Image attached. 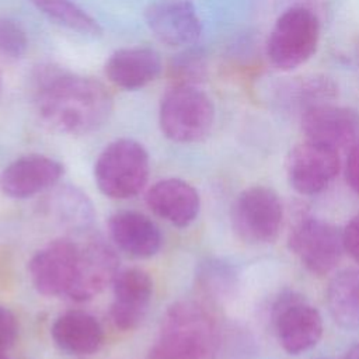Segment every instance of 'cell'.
Wrapping results in <instances>:
<instances>
[{
	"mask_svg": "<svg viewBox=\"0 0 359 359\" xmlns=\"http://www.w3.org/2000/svg\"><path fill=\"white\" fill-rule=\"evenodd\" d=\"M28 48L24 28L11 18H0V53L8 57H21Z\"/></svg>",
	"mask_w": 359,
	"mask_h": 359,
	"instance_id": "obj_25",
	"label": "cell"
},
{
	"mask_svg": "<svg viewBox=\"0 0 359 359\" xmlns=\"http://www.w3.org/2000/svg\"><path fill=\"white\" fill-rule=\"evenodd\" d=\"M300 126L307 140L339 150L358 140L359 115L352 108L330 102L302 112Z\"/></svg>",
	"mask_w": 359,
	"mask_h": 359,
	"instance_id": "obj_13",
	"label": "cell"
},
{
	"mask_svg": "<svg viewBox=\"0 0 359 359\" xmlns=\"http://www.w3.org/2000/svg\"><path fill=\"white\" fill-rule=\"evenodd\" d=\"M318 17L307 7L286 8L275 21L266 39V57L280 72L304 65L317 52L320 42Z\"/></svg>",
	"mask_w": 359,
	"mask_h": 359,
	"instance_id": "obj_3",
	"label": "cell"
},
{
	"mask_svg": "<svg viewBox=\"0 0 359 359\" xmlns=\"http://www.w3.org/2000/svg\"><path fill=\"white\" fill-rule=\"evenodd\" d=\"M18 323L11 310L0 306V353H4L15 342Z\"/></svg>",
	"mask_w": 359,
	"mask_h": 359,
	"instance_id": "obj_27",
	"label": "cell"
},
{
	"mask_svg": "<svg viewBox=\"0 0 359 359\" xmlns=\"http://www.w3.org/2000/svg\"><path fill=\"white\" fill-rule=\"evenodd\" d=\"M344 359H359V342L353 345L345 355Z\"/></svg>",
	"mask_w": 359,
	"mask_h": 359,
	"instance_id": "obj_30",
	"label": "cell"
},
{
	"mask_svg": "<svg viewBox=\"0 0 359 359\" xmlns=\"http://www.w3.org/2000/svg\"><path fill=\"white\" fill-rule=\"evenodd\" d=\"M339 167L338 150L307 139L296 144L286 160L289 184L302 195L324 191L337 177Z\"/></svg>",
	"mask_w": 359,
	"mask_h": 359,
	"instance_id": "obj_9",
	"label": "cell"
},
{
	"mask_svg": "<svg viewBox=\"0 0 359 359\" xmlns=\"http://www.w3.org/2000/svg\"><path fill=\"white\" fill-rule=\"evenodd\" d=\"M146 203L153 213L165 222L177 227H187L199 213L201 198L187 181L165 178L157 181L147 191Z\"/></svg>",
	"mask_w": 359,
	"mask_h": 359,
	"instance_id": "obj_16",
	"label": "cell"
},
{
	"mask_svg": "<svg viewBox=\"0 0 359 359\" xmlns=\"http://www.w3.org/2000/svg\"><path fill=\"white\" fill-rule=\"evenodd\" d=\"M0 359H8V358H6L3 353H0Z\"/></svg>",
	"mask_w": 359,
	"mask_h": 359,
	"instance_id": "obj_31",
	"label": "cell"
},
{
	"mask_svg": "<svg viewBox=\"0 0 359 359\" xmlns=\"http://www.w3.org/2000/svg\"><path fill=\"white\" fill-rule=\"evenodd\" d=\"M327 306L342 328L359 330V268L344 269L330 280Z\"/></svg>",
	"mask_w": 359,
	"mask_h": 359,
	"instance_id": "obj_20",
	"label": "cell"
},
{
	"mask_svg": "<svg viewBox=\"0 0 359 359\" xmlns=\"http://www.w3.org/2000/svg\"><path fill=\"white\" fill-rule=\"evenodd\" d=\"M63 174V165L48 156L28 154L10 163L0 174V189L15 199L34 196L55 185Z\"/></svg>",
	"mask_w": 359,
	"mask_h": 359,
	"instance_id": "obj_14",
	"label": "cell"
},
{
	"mask_svg": "<svg viewBox=\"0 0 359 359\" xmlns=\"http://www.w3.org/2000/svg\"><path fill=\"white\" fill-rule=\"evenodd\" d=\"M201 287L213 297L226 296L236 285V272L224 261L212 259L201 266L199 272Z\"/></svg>",
	"mask_w": 359,
	"mask_h": 359,
	"instance_id": "obj_24",
	"label": "cell"
},
{
	"mask_svg": "<svg viewBox=\"0 0 359 359\" xmlns=\"http://www.w3.org/2000/svg\"><path fill=\"white\" fill-rule=\"evenodd\" d=\"M119 272V258L115 250L102 238H88L79 244L76 278L69 297L76 302L90 300L112 283Z\"/></svg>",
	"mask_w": 359,
	"mask_h": 359,
	"instance_id": "obj_12",
	"label": "cell"
},
{
	"mask_svg": "<svg viewBox=\"0 0 359 359\" xmlns=\"http://www.w3.org/2000/svg\"><path fill=\"white\" fill-rule=\"evenodd\" d=\"M172 80L175 79L174 84H194L196 86L198 81L202 80L205 76V65L199 55L196 53H187L180 57L174 66H171Z\"/></svg>",
	"mask_w": 359,
	"mask_h": 359,
	"instance_id": "obj_26",
	"label": "cell"
},
{
	"mask_svg": "<svg viewBox=\"0 0 359 359\" xmlns=\"http://www.w3.org/2000/svg\"><path fill=\"white\" fill-rule=\"evenodd\" d=\"M344 250L356 262H359V215L349 220V223L342 230Z\"/></svg>",
	"mask_w": 359,
	"mask_h": 359,
	"instance_id": "obj_28",
	"label": "cell"
},
{
	"mask_svg": "<svg viewBox=\"0 0 359 359\" xmlns=\"http://www.w3.org/2000/svg\"><path fill=\"white\" fill-rule=\"evenodd\" d=\"M108 230L115 245L135 258L153 257L163 243L157 224L147 216L133 210L114 213L108 220Z\"/></svg>",
	"mask_w": 359,
	"mask_h": 359,
	"instance_id": "obj_17",
	"label": "cell"
},
{
	"mask_svg": "<svg viewBox=\"0 0 359 359\" xmlns=\"http://www.w3.org/2000/svg\"><path fill=\"white\" fill-rule=\"evenodd\" d=\"M146 24L153 36L171 48L195 43L202 22L191 0H158L146 10Z\"/></svg>",
	"mask_w": 359,
	"mask_h": 359,
	"instance_id": "obj_11",
	"label": "cell"
},
{
	"mask_svg": "<svg viewBox=\"0 0 359 359\" xmlns=\"http://www.w3.org/2000/svg\"><path fill=\"white\" fill-rule=\"evenodd\" d=\"M163 70L158 53L150 48H122L105 63V74L111 83L123 90H137L154 81Z\"/></svg>",
	"mask_w": 359,
	"mask_h": 359,
	"instance_id": "obj_18",
	"label": "cell"
},
{
	"mask_svg": "<svg viewBox=\"0 0 359 359\" xmlns=\"http://www.w3.org/2000/svg\"><path fill=\"white\" fill-rule=\"evenodd\" d=\"M283 208L278 194L268 187H250L240 192L231 206L236 234L250 244L272 243L280 230Z\"/></svg>",
	"mask_w": 359,
	"mask_h": 359,
	"instance_id": "obj_6",
	"label": "cell"
},
{
	"mask_svg": "<svg viewBox=\"0 0 359 359\" xmlns=\"http://www.w3.org/2000/svg\"><path fill=\"white\" fill-rule=\"evenodd\" d=\"M79 244L70 238H57L36 251L28 262L34 287L43 296L69 294L77 268Z\"/></svg>",
	"mask_w": 359,
	"mask_h": 359,
	"instance_id": "obj_10",
	"label": "cell"
},
{
	"mask_svg": "<svg viewBox=\"0 0 359 359\" xmlns=\"http://www.w3.org/2000/svg\"><path fill=\"white\" fill-rule=\"evenodd\" d=\"M41 118L55 130L84 135L102 126L112 111V97L102 83L77 74H45L38 97Z\"/></svg>",
	"mask_w": 359,
	"mask_h": 359,
	"instance_id": "obj_1",
	"label": "cell"
},
{
	"mask_svg": "<svg viewBox=\"0 0 359 359\" xmlns=\"http://www.w3.org/2000/svg\"><path fill=\"white\" fill-rule=\"evenodd\" d=\"M50 334L56 346L70 355H91L100 349L104 341V331L98 320L79 310L59 316Z\"/></svg>",
	"mask_w": 359,
	"mask_h": 359,
	"instance_id": "obj_19",
	"label": "cell"
},
{
	"mask_svg": "<svg viewBox=\"0 0 359 359\" xmlns=\"http://www.w3.org/2000/svg\"><path fill=\"white\" fill-rule=\"evenodd\" d=\"M280 95L302 114L309 108L332 102L338 97V84L325 74H307L287 83Z\"/></svg>",
	"mask_w": 359,
	"mask_h": 359,
	"instance_id": "obj_21",
	"label": "cell"
},
{
	"mask_svg": "<svg viewBox=\"0 0 359 359\" xmlns=\"http://www.w3.org/2000/svg\"><path fill=\"white\" fill-rule=\"evenodd\" d=\"M38 11L56 24L76 31L81 35L100 36V24L73 0H28Z\"/></svg>",
	"mask_w": 359,
	"mask_h": 359,
	"instance_id": "obj_22",
	"label": "cell"
},
{
	"mask_svg": "<svg viewBox=\"0 0 359 359\" xmlns=\"http://www.w3.org/2000/svg\"><path fill=\"white\" fill-rule=\"evenodd\" d=\"M217 331L206 309L177 302L164 314L147 359H215Z\"/></svg>",
	"mask_w": 359,
	"mask_h": 359,
	"instance_id": "obj_2",
	"label": "cell"
},
{
	"mask_svg": "<svg viewBox=\"0 0 359 359\" xmlns=\"http://www.w3.org/2000/svg\"><path fill=\"white\" fill-rule=\"evenodd\" d=\"M215 122L212 100L194 84H172L163 95L158 111L160 129L177 143L206 137Z\"/></svg>",
	"mask_w": 359,
	"mask_h": 359,
	"instance_id": "obj_5",
	"label": "cell"
},
{
	"mask_svg": "<svg viewBox=\"0 0 359 359\" xmlns=\"http://www.w3.org/2000/svg\"><path fill=\"white\" fill-rule=\"evenodd\" d=\"M345 177L349 187L359 194V140L349 147L345 164Z\"/></svg>",
	"mask_w": 359,
	"mask_h": 359,
	"instance_id": "obj_29",
	"label": "cell"
},
{
	"mask_svg": "<svg viewBox=\"0 0 359 359\" xmlns=\"http://www.w3.org/2000/svg\"><path fill=\"white\" fill-rule=\"evenodd\" d=\"M112 286V323L123 331L136 328L143 321L151 302V278L143 269L129 268L118 272Z\"/></svg>",
	"mask_w": 359,
	"mask_h": 359,
	"instance_id": "obj_15",
	"label": "cell"
},
{
	"mask_svg": "<svg viewBox=\"0 0 359 359\" xmlns=\"http://www.w3.org/2000/svg\"><path fill=\"white\" fill-rule=\"evenodd\" d=\"M289 248L309 272L318 276L331 272L345 251L342 231L317 217H304L294 224Z\"/></svg>",
	"mask_w": 359,
	"mask_h": 359,
	"instance_id": "obj_7",
	"label": "cell"
},
{
	"mask_svg": "<svg viewBox=\"0 0 359 359\" xmlns=\"http://www.w3.org/2000/svg\"><path fill=\"white\" fill-rule=\"evenodd\" d=\"M49 208L57 222L76 231L86 230L94 217L91 202L84 194L72 187L56 191Z\"/></svg>",
	"mask_w": 359,
	"mask_h": 359,
	"instance_id": "obj_23",
	"label": "cell"
},
{
	"mask_svg": "<svg viewBox=\"0 0 359 359\" xmlns=\"http://www.w3.org/2000/svg\"><path fill=\"white\" fill-rule=\"evenodd\" d=\"M272 321L279 344L292 355L309 351L323 335L320 311L296 292H285L278 297Z\"/></svg>",
	"mask_w": 359,
	"mask_h": 359,
	"instance_id": "obj_8",
	"label": "cell"
},
{
	"mask_svg": "<svg viewBox=\"0 0 359 359\" xmlns=\"http://www.w3.org/2000/svg\"><path fill=\"white\" fill-rule=\"evenodd\" d=\"M147 150L133 139H116L98 156L94 178L98 189L112 199L137 195L149 180Z\"/></svg>",
	"mask_w": 359,
	"mask_h": 359,
	"instance_id": "obj_4",
	"label": "cell"
}]
</instances>
